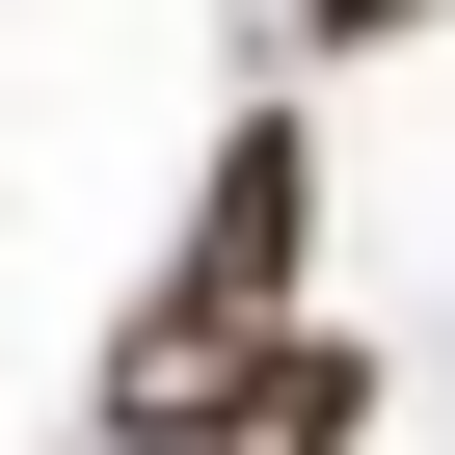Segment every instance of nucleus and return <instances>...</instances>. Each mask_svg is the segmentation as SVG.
<instances>
[{
    "instance_id": "1",
    "label": "nucleus",
    "mask_w": 455,
    "mask_h": 455,
    "mask_svg": "<svg viewBox=\"0 0 455 455\" xmlns=\"http://www.w3.org/2000/svg\"><path fill=\"white\" fill-rule=\"evenodd\" d=\"M295 214H322V161H295V134H214V214H188V268L134 295V348H108V375H188V348H268V295H295Z\"/></svg>"
},
{
    "instance_id": "2",
    "label": "nucleus",
    "mask_w": 455,
    "mask_h": 455,
    "mask_svg": "<svg viewBox=\"0 0 455 455\" xmlns=\"http://www.w3.org/2000/svg\"><path fill=\"white\" fill-rule=\"evenodd\" d=\"M348 402H375V348L268 322V348H188V375H108V455H348Z\"/></svg>"
}]
</instances>
